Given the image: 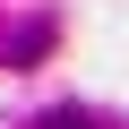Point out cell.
Returning a JSON list of instances; mask_svg holds the SVG:
<instances>
[{"label": "cell", "instance_id": "cell-2", "mask_svg": "<svg viewBox=\"0 0 129 129\" xmlns=\"http://www.w3.org/2000/svg\"><path fill=\"white\" fill-rule=\"evenodd\" d=\"M43 129H86V112H52V120H43Z\"/></svg>", "mask_w": 129, "mask_h": 129}, {"label": "cell", "instance_id": "cell-1", "mask_svg": "<svg viewBox=\"0 0 129 129\" xmlns=\"http://www.w3.org/2000/svg\"><path fill=\"white\" fill-rule=\"evenodd\" d=\"M43 43H52V26H43V17H35V26H26V35H17V43H9V60H17V69H26V60H35V52H43Z\"/></svg>", "mask_w": 129, "mask_h": 129}]
</instances>
